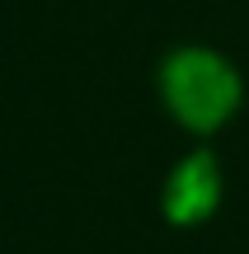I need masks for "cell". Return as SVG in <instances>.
<instances>
[{"mask_svg":"<svg viewBox=\"0 0 249 254\" xmlns=\"http://www.w3.org/2000/svg\"><path fill=\"white\" fill-rule=\"evenodd\" d=\"M160 99L188 132H216L240 109V75L207 47H179L160 62Z\"/></svg>","mask_w":249,"mask_h":254,"instance_id":"cell-1","label":"cell"},{"mask_svg":"<svg viewBox=\"0 0 249 254\" xmlns=\"http://www.w3.org/2000/svg\"><path fill=\"white\" fill-rule=\"evenodd\" d=\"M221 202V170H216V155L198 151L179 165L165 179V217L174 226H198L207 221Z\"/></svg>","mask_w":249,"mask_h":254,"instance_id":"cell-2","label":"cell"}]
</instances>
